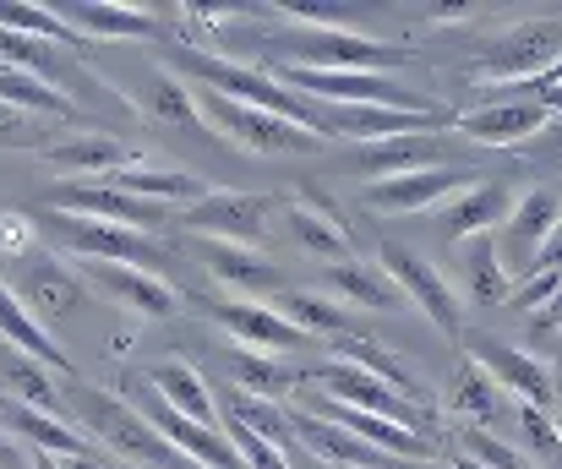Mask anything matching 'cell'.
<instances>
[{
	"mask_svg": "<svg viewBox=\"0 0 562 469\" xmlns=\"http://www.w3.org/2000/svg\"><path fill=\"white\" fill-rule=\"evenodd\" d=\"M71 410H77V426L126 469H202L191 465L187 454L148 421L137 415L121 393L110 388H71Z\"/></svg>",
	"mask_w": 562,
	"mask_h": 469,
	"instance_id": "6da1fadb",
	"label": "cell"
},
{
	"mask_svg": "<svg viewBox=\"0 0 562 469\" xmlns=\"http://www.w3.org/2000/svg\"><path fill=\"white\" fill-rule=\"evenodd\" d=\"M181 66L196 77V88H213V93H224V99H235V104L268 110V115H279V121H290V126H306V132H317V137L328 143V132H323V104L306 99V93H295V88H284L279 77H262V71H251V66H240V60H224V55H207V49H181Z\"/></svg>",
	"mask_w": 562,
	"mask_h": 469,
	"instance_id": "7a4b0ae2",
	"label": "cell"
},
{
	"mask_svg": "<svg viewBox=\"0 0 562 469\" xmlns=\"http://www.w3.org/2000/svg\"><path fill=\"white\" fill-rule=\"evenodd\" d=\"M191 99H196L202 126H207L218 143H229V148H240V154H251V158H262V154H317V148H323L317 132L290 126V121L268 115V110L235 104V99H224V93H213V88H191Z\"/></svg>",
	"mask_w": 562,
	"mask_h": 469,
	"instance_id": "3957f363",
	"label": "cell"
},
{
	"mask_svg": "<svg viewBox=\"0 0 562 469\" xmlns=\"http://www.w3.org/2000/svg\"><path fill=\"white\" fill-rule=\"evenodd\" d=\"M284 88L317 99V104H376V110H404V115H448L431 93H415L382 71H312V66H279L273 71Z\"/></svg>",
	"mask_w": 562,
	"mask_h": 469,
	"instance_id": "277c9868",
	"label": "cell"
},
{
	"mask_svg": "<svg viewBox=\"0 0 562 469\" xmlns=\"http://www.w3.org/2000/svg\"><path fill=\"white\" fill-rule=\"evenodd\" d=\"M317 399L323 404H339V410H361V415H382V421H398V426H409L415 437H426V443H437V421H431V410L426 404H415V399H404L398 388H387L382 377L372 371H361V366H350V360H328V366H317Z\"/></svg>",
	"mask_w": 562,
	"mask_h": 469,
	"instance_id": "5b68a950",
	"label": "cell"
},
{
	"mask_svg": "<svg viewBox=\"0 0 562 469\" xmlns=\"http://www.w3.org/2000/svg\"><path fill=\"white\" fill-rule=\"evenodd\" d=\"M268 49H279L290 66H312V71H376L382 60L404 55V44L350 33V27H279L268 38Z\"/></svg>",
	"mask_w": 562,
	"mask_h": 469,
	"instance_id": "8992f818",
	"label": "cell"
},
{
	"mask_svg": "<svg viewBox=\"0 0 562 469\" xmlns=\"http://www.w3.org/2000/svg\"><path fill=\"white\" fill-rule=\"evenodd\" d=\"M44 230L66 246V252H77V257H88V263H115V268H143V273H154V279H165V268H170V257L143 235V230H126V224H110V219H82V213H49L44 219Z\"/></svg>",
	"mask_w": 562,
	"mask_h": 469,
	"instance_id": "52a82bcc",
	"label": "cell"
},
{
	"mask_svg": "<svg viewBox=\"0 0 562 469\" xmlns=\"http://www.w3.org/2000/svg\"><path fill=\"white\" fill-rule=\"evenodd\" d=\"M562 66V16H525L514 22L508 33H497L481 60H475V77L486 82H525V77H552Z\"/></svg>",
	"mask_w": 562,
	"mask_h": 469,
	"instance_id": "ba28073f",
	"label": "cell"
},
{
	"mask_svg": "<svg viewBox=\"0 0 562 469\" xmlns=\"http://www.w3.org/2000/svg\"><path fill=\"white\" fill-rule=\"evenodd\" d=\"M547 121H552V99L530 82H514V88L470 104L464 115H453V132H464L470 143H486V148H519Z\"/></svg>",
	"mask_w": 562,
	"mask_h": 469,
	"instance_id": "9c48e42d",
	"label": "cell"
},
{
	"mask_svg": "<svg viewBox=\"0 0 562 469\" xmlns=\"http://www.w3.org/2000/svg\"><path fill=\"white\" fill-rule=\"evenodd\" d=\"M181 224L191 235H202V241L257 246L273 230V208H268V197H251V191H207L196 208L181 213Z\"/></svg>",
	"mask_w": 562,
	"mask_h": 469,
	"instance_id": "30bf717a",
	"label": "cell"
},
{
	"mask_svg": "<svg viewBox=\"0 0 562 469\" xmlns=\"http://www.w3.org/2000/svg\"><path fill=\"white\" fill-rule=\"evenodd\" d=\"M470 186H481L475 169H464V164H431V169H409V175L372 180V186H367V208L382 213V219H393V213H426L437 197L453 202V197L470 191Z\"/></svg>",
	"mask_w": 562,
	"mask_h": 469,
	"instance_id": "8fae6325",
	"label": "cell"
},
{
	"mask_svg": "<svg viewBox=\"0 0 562 469\" xmlns=\"http://www.w3.org/2000/svg\"><path fill=\"white\" fill-rule=\"evenodd\" d=\"M558 230H562V202L552 197V191H530V197H519L514 213H508V224L497 230V252H503L508 273H514V279H530L536 257L547 252V241H552Z\"/></svg>",
	"mask_w": 562,
	"mask_h": 469,
	"instance_id": "7c38bea8",
	"label": "cell"
},
{
	"mask_svg": "<svg viewBox=\"0 0 562 469\" xmlns=\"http://www.w3.org/2000/svg\"><path fill=\"white\" fill-rule=\"evenodd\" d=\"M0 426L11 432V437H22L27 443V454H55V459H99L104 448L82 432V426H71V421H60V415H44V410H33V404H22V399H11L5 388H0Z\"/></svg>",
	"mask_w": 562,
	"mask_h": 469,
	"instance_id": "4fadbf2b",
	"label": "cell"
},
{
	"mask_svg": "<svg viewBox=\"0 0 562 469\" xmlns=\"http://www.w3.org/2000/svg\"><path fill=\"white\" fill-rule=\"evenodd\" d=\"M382 273L426 312L431 327H442V333H459V295H453V284L420 257V252H404V246H382Z\"/></svg>",
	"mask_w": 562,
	"mask_h": 469,
	"instance_id": "5bb4252c",
	"label": "cell"
},
{
	"mask_svg": "<svg viewBox=\"0 0 562 469\" xmlns=\"http://www.w3.org/2000/svg\"><path fill=\"white\" fill-rule=\"evenodd\" d=\"M49 208L55 213H82V219H110V224H126V230L165 224V208H154L143 197H126L110 180H66V186L49 191Z\"/></svg>",
	"mask_w": 562,
	"mask_h": 469,
	"instance_id": "9a60e30c",
	"label": "cell"
},
{
	"mask_svg": "<svg viewBox=\"0 0 562 469\" xmlns=\"http://www.w3.org/2000/svg\"><path fill=\"white\" fill-rule=\"evenodd\" d=\"M213 322L240 344V349H262V355H290V349H306L312 338L279 312V306H257V301H213L207 306Z\"/></svg>",
	"mask_w": 562,
	"mask_h": 469,
	"instance_id": "2e32d148",
	"label": "cell"
},
{
	"mask_svg": "<svg viewBox=\"0 0 562 469\" xmlns=\"http://www.w3.org/2000/svg\"><path fill=\"white\" fill-rule=\"evenodd\" d=\"M16 301L38 316V322H66L71 312H82V301H88V284H82V279H77L66 263H55L49 252H33V257L22 263Z\"/></svg>",
	"mask_w": 562,
	"mask_h": 469,
	"instance_id": "e0dca14e",
	"label": "cell"
},
{
	"mask_svg": "<svg viewBox=\"0 0 562 469\" xmlns=\"http://www.w3.org/2000/svg\"><path fill=\"white\" fill-rule=\"evenodd\" d=\"M284 230L295 235V246H301V252L323 257L328 268H334V263H356L350 235H345V219L328 208V197H323L317 186H301V197L284 208Z\"/></svg>",
	"mask_w": 562,
	"mask_h": 469,
	"instance_id": "ac0fdd59",
	"label": "cell"
},
{
	"mask_svg": "<svg viewBox=\"0 0 562 469\" xmlns=\"http://www.w3.org/2000/svg\"><path fill=\"white\" fill-rule=\"evenodd\" d=\"M475 360H481V371H486L497 388H508L519 404H536V410H552V404H558V382H552L547 360H536L530 349L481 344V349H475Z\"/></svg>",
	"mask_w": 562,
	"mask_h": 469,
	"instance_id": "d6986e66",
	"label": "cell"
},
{
	"mask_svg": "<svg viewBox=\"0 0 562 469\" xmlns=\"http://www.w3.org/2000/svg\"><path fill=\"white\" fill-rule=\"evenodd\" d=\"M514 202H519V197H514L503 180H481V186L459 191V197L442 208V235H448V241H475V235H492V230H503V224H508Z\"/></svg>",
	"mask_w": 562,
	"mask_h": 469,
	"instance_id": "ffe728a7",
	"label": "cell"
},
{
	"mask_svg": "<svg viewBox=\"0 0 562 469\" xmlns=\"http://www.w3.org/2000/svg\"><path fill=\"white\" fill-rule=\"evenodd\" d=\"M88 279H93V290H104L110 301H121L126 312L148 316V322H165V316H176V290H170L165 279H154V273H143V268H115V263H88Z\"/></svg>",
	"mask_w": 562,
	"mask_h": 469,
	"instance_id": "44dd1931",
	"label": "cell"
},
{
	"mask_svg": "<svg viewBox=\"0 0 562 469\" xmlns=\"http://www.w3.org/2000/svg\"><path fill=\"white\" fill-rule=\"evenodd\" d=\"M196 257L202 268L218 279V284H235V290H279L284 273L279 263H268L257 246H229V241H196Z\"/></svg>",
	"mask_w": 562,
	"mask_h": 469,
	"instance_id": "7402d4cb",
	"label": "cell"
},
{
	"mask_svg": "<svg viewBox=\"0 0 562 469\" xmlns=\"http://www.w3.org/2000/svg\"><path fill=\"white\" fill-rule=\"evenodd\" d=\"M0 338H5L16 355H27V360H38V366H49V371H71V355L55 344V333H44V322L16 301V290H11L5 279H0Z\"/></svg>",
	"mask_w": 562,
	"mask_h": 469,
	"instance_id": "603a6c76",
	"label": "cell"
},
{
	"mask_svg": "<svg viewBox=\"0 0 562 469\" xmlns=\"http://www.w3.org/2000/svg\"><path fill=\"white\" fill-rule=\"evenodd\" d=\"M437 148L442 137L437 132H415V137H387V143H367L361 154L350 158V169L372 186V180H387V175H409V169H431L437 164Z\"/></svg>",
	"mask_w": 562,
	"mask_h": 469,
	"instance_id": "cb8c5ba5",
	"label": "cell"
},
{
	"mask_svg": "<svg viewBox=\"0 0 562 469\" xmlns=\"http://www.w3.org/2000/svg\"><path fill=\"white\" fill-rule=\"evenodd\" d=\"M82 38H154L159 33V22H154V11H143V5H99V0H71V5H55Z\"/></svg>",
	"mask_w": 562,
	"mask_h": 469,
	"instance_id": "d4e9b609",
	"label": "cell"
},
{
	"mask_svg": "<svg viewBox=\"0 0 562 469\" xmlns=\"http://www.w3.org/2000/svg\"><path fill=\"white\" fill-rule=\"evenodd\" d=\"M148 388H154V393H159L170 410H181L187 421H196V426H224L213 388L191 371L187 360H159V366L148 371Z\"/></svg>",
	"mask_w": 562,
	"mask_h": 469,
	"instance_id": "484cf974",
	"label": "cell"
},
{
	"mask_svg": "<svg viewBox=\"0 0 562 469\" xmlns=\"http://www.w3.org/2000/svg\"><path fill=\"white\" fill-rule=\"evenodd\" d=\"M323 284L345 301V306H361V312H398V301H404V290L382 273V263H334L328 273H323Z\"/></svg>",
	"mask_w": 562,
	"mask_h": 469,
	"instance_id": "4316f807",
	"label": "cell"
},
{
	"mask_svg": "<svg viewBox=\"0 0 562 469\" xmlns=\"http://www.w3.org/2000/svg\"><path fill=\"white\" fill-rule=\"evenodd\" d=\"M38 158L66 169V175H77V180H110V175H121L132 164L121 137H66V143H49Z\"/></svg>",
	"mask_w": 562,
	"mask_h": 469,
	"instance_id": "83f0119b",
	"label": "cell"
},
{
	"mask_svg": "<svg viewBox=\"0 0 562 469\" xmlns=\"http://www.w3.org/2000/svg\"><path fill=\"white\" fill-rule=\"evenodd\" d=\"M110 186H121L126 197H143V202H154V208H170V202H202L213 186L207 180H196L187 169H154V164H126L121 175H110Z\"/></svg>",
	"mask_w": 562,
	"mask_h": 469,
	"instance_id": "f1b7e54d",
	"label": "cell"
},
{
	"mask_svg": "<svg viewBox=\"0 0 562 469\" xmlns=\"http://www.w3.org/2000/svg\"><path fill=\"white\" fill-rule=\"evenodd\" d=\"M514 284H519V279L508 273L497 241H492V235H475V241L464 246V290H470V301H475V306H503V301H514Z\"/></svg>",
	"mask_w": 562,
	"mask_h": 469,
	"instance_id": "f546056e",
	"label": "cell"
},
{
	"mask_svg": "<svg viewBox=\"0 0 562 469\" xmlns=\"http://www.w3.org/2000/svg\"><path fill=\"white\" fill-rule=\"evenodd\" d=\"M279 312L290 316L306 338H334V344L361 338V333H356V312H350V306H334V301H323V295L284 290V295H279Z\"/></svg>",
	"mask_w": 562,
	"mask_h": 469,
	"instance_id": "4dcf8cb0",
	"label": "cell"
},
{
	"mask_svg": "<svg viewBox=\"0 0 562 469\" xmlns=\"http://www.w3.org/2000/svg\"><path fill=\"white\" fill-rule=\"evenodd\" d=\"M229 377H235V388L240 393H251V399H284L290 388H301V371H290V366H279V355H262V349H229Z\"/></svg>",
	"mask_w": 562,
	"mask_h": 469,
	"instance_id": "1f68e13d",
	"label": "cell"
},
{
	"mask_svg": "<svg viewBox=\"0 0 562 469\" xmlns=\"http://www.w3.org/2000/svg\"><path fill=\"white\" fill-rule=\"evenodd\" d=\"M339 360H350V366H361V371H372V377H382L387 388H398L404 399H415V404H426V388H420V377L409 371V360H398L393 349H382L376 338H345L339 344Z\"/></svg>",
	"mask_w": 562,
	"mask_h": 469,
	"instance_id": "d6a6232c",
	"label": "cell"
},
{
	"mask_svg": "<svg viewBox=\"0 0 562 469\" xmlns=\"http://www.w3.org/2000/svg\"><path fill=\"white\" fill-rule=\"evenodd\" d=\"M448 410H453V415H464V421H470V426H481V432L497 421L503 399H497V382L481 371V360H475V355L459 366V377H453V388H448Z\"/></svg>",
	"mask_w": 562,
	"mask_h": 469,
	"instance_id": "836d02e7",
	"label": "cell"
},
{
	"mask_svg": "<svg viewBox=\"0 0 562 469\" xmlns=\"http://www.w3.org/2000/svg\"><path fill=\"white\" fill-rule=\"evenodd\" d=\"M0 110H22V115H71L77 104H71L60 88H49V82H38V77H27V71L0 66Z\"/></svg>",
	"mask_w": 562,
	"mask_h": 469,
	"instance_id": "e575fe53",
	"label": "cell"
},
{
	"mask_svg": "<svg viewBox=\"0 0 562 469\" xmlns=\"http://www.w3.org/2000/svg\"><path fill=\"white\" fill-rule=\"evenodd\" d=\"M44 371H49V366H38V360L16 355V360H11V371H5V393H11V399H22V404H33V410H44V415L71 421V415H66V404H60V393H55V377H44Z\"/></svg>",
	"mask_w": 562,
	"mask_h": 469,
	"instance_id": "d590c367",
	"label": "cell"
},
{
	"mask_svg": "<svg viewBox=\"0 0 562 469\" xmlns=\"http://www.w3.org/2000/svg\"><path fill=\"white\" fill-rule=\"evenodd\" d=\"M0 27H11V33H33V38H49V44H82V33L55 11V5H27V0H16V5H0Z\"/></svg>",
	"mask_w": 562,
	"mask_h": 469,
	"instance_id": "8d00e7d4",
	"label": "cell"
},
{
	"mask_svg": "<svg viewBox=\"0 0 562 469\" xmlns=\"http://www.w3.org/2000/svg\"><path fill=\"white\" fill-rule=\"evenodd\" d=\"M459 443H464V454H470L481 469H541L536 459H525L519 448L497 443V437H492V432H481V426H464V432H459Z\"/></svg>",
	"mask_w": 562,
	"mask_h": 469,
	"instance_id": "74e56055",
	"label": "cell"
},
{
	"mask_svg": "<svg viewBox=\"0 0 562 469\" xmlns=\"http://www.w3.org/2000/svg\"><path fill=\"white\" fill-rule=\"evenodd\" d=\"M33 252H38V224L27 213H0V257L27 263Z\"/></svg>",
	"mask_w": 562,
	"mask_h": 469,
	"instance_id": "f35d334b",
	"label": "cell"
},
{
	"mask_svg": "<svg viewBox=\"0 0 562 469\" xmlns=\"http://www.w3.org/2000/svg\"><path fill=\"white\" fill-rule=\"evenodd\" d=\"M530 327H536L541 338H552V333H562V290H558V301H552L547 312H536V316H530Z\"/></svg>",
	"mask_w": 562,
	"mask_h": 469,
	"instance_id": "ab89813d",
	"label": "cell"
},
{
	"mask_svg": "<svg viewBox=\"0 0 562 469\" xmlns=\"http://www.w3.org/2000/svg\"><path fill=\"white\" fill-rule=\"evenodd\" d=\"M552 268H562V230L547 241V252L536 257V268H530V273H552Z\"/></svg>",
	"mask_w": 562,
	"mask_h": 469,
	"instance_id": "60d3db41",
	"label": "cell"
},
{
	"mask_svg": "<svg viewBox=\"0 0 562 469\" xmlns=\"http://www.w3.org/2000/svg\"><path fill=\"white\" fill-rule=\"evenodd\" d=\"M27 469H71V459H55V454H27Z\"/></svg>",
	"mask_w": 562,
	"mask_h": 469,
	"instance_id": "b9f144b4",
	"label": "cell"
},
{
	"mask_svg": "<svg viewBox=\"0 0 562 469\" xmlns=\"http://www.w3.org/2000/svg\"><path fill=\"white\" fill-rule=\"evenodd\" d=\"M11 459H16V443H11V432H5V426H0V469L11 465Z\"/></svg>",
	"mask_w": 562,
	"mask_h": 469,
	"instance_id": "7bdbcfd3",
	"label": "cell"
},
{
	"mask_svg": "<svg viewBox=\"0 0 562 469\" xmlns=\"http://www.w3.org/2000/svg\"><path fill=\"white\" fill-rule=\"evenodd\" d=\"M552 421H558V432H562V393H558V404H552Z\"/></svg>",
	"mask_w": 562,
	"mask_h": 469,
	"instance_id": "ee69618b",
	"label": "cell"
}]
</instances>
